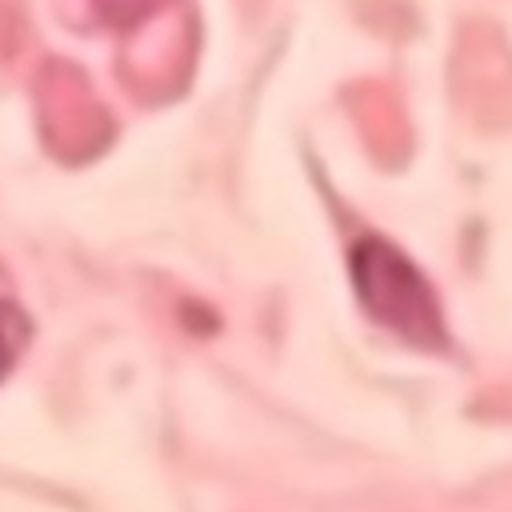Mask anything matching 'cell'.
Returning a JSON list of instances; mask_svg holds the SVG:
<instances>
[{"label": "cell", "mask_w": 512, "mask_h": 512, "mask_svg": "<svg viewBox=\"0 0 512 512\" xmlns=\"http://www.w3.org/2000/svg\"><path fill=\"white\" fill-rule=\"evenodd\" d=\"M28 336H32V324H28V316L20 312V304L12 300L8 272L0 268V376L12 368V360L20 356V348L28 344Z\"/></svg>", "instance_id": "obj_5"}, {"label": "cell", "mask_w": 512, "mask_h": 512, "mask_svg": "<svg viewBox=\"0 0 512 512\" xmlns=\"http://www.w3.org/2000/svg\"><path fill=\"white\" fill-rule=\"evenodd\" d=\"M352 284L360 304L372 312V320H380L408 344H420V348L444 344V320L428 280L388 240L364 236L352 248Z\"/></svg>", "instance_id": "obj_1"}, {"label": "cell", "mask_w": 512, "mask_h": 512, "mask_svg": "<svg viewBox=\"0 0 512 512\" xmlns=\"http://www.w3.org/2000/svg\"><path fill=\"white\" fill-rule=\"evenodd\" d=\"M32 92H36L40 136L56 160L84 164L108 148L112 116L76 64L44 60L32 76Z\"/></svg>", "instance_id": "obj_2"}, {"label": "cell", "mask_w": 512, "mask_h": 512, "mask_svg": "<svg viewBox=\"0 0 512 512\" xmlns=\"http://www.w3.org/2000/svg\"><path fill=\"white\" fill-rule=\"evenodd\" d=\"M192 56H196V24L188 4L180 0L140 32L124 36L120 84L140 104H160L184 88L192 72Z\"/></svg>", "instance_id": "obj_3"}, {"label": "cell", "mask_w": 512, "mask_h": 512, "mask_svg": "<svg viewBox=\"0 0 512 512\" xmlns=\"http://www.w3.org/2000/svg\"><path fill=\"white\" fill-rule=\"evenodd\" d=\"M180 0H56L60 16L72 28H108L120 36L140 32L144 24H152L160 12H168Z\"/></svg>", "instance_id": "obj_4"}]
</instances>
